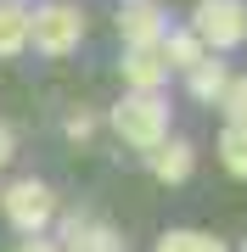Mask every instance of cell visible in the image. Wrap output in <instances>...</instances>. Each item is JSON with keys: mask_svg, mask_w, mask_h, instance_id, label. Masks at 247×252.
I'll return each mask as SVG.
<instances>
[{"mask_svg": "<svg viewBox=\"0 0 247 252\" xmlns=\"http://www.w3.org/2000/svg\"><path fill=\"white\" fill-rule=\"evenodd\" d=\"M62 252H118V235H112L107 224H84V219H73Z\"/></svg>", "mask_w": 247, "mask_h": 252, "instance_id": "cell-8", "label": "cell"}, {"mask_svg": "<svg viewBox=\"0 0 247 252\" xmlns=\"http://www.w3.org/2000/svg\"><path fill=\"white\" fill-rule=\"evenodd\" d=\"M6 162H11V129L0 124V168H6Z\"/></svg>", "mask_w": 247, "mask_h": 252, "instance_id": "cell-17", "label": "cell"}, {"mask_svg": "<svg viewBox=\"0 0 247 252\" xmlns=\"http://www.w3.org/2000/svg\"><path fill=\"white\" fill-rule=\"evenodd\" d=\"M0 207H6V219H11L23 235H39V230L56 219V196H51L45 180H11L6 196H0Z\"/></svg>", "mask_w": 247, "mask_h": 252, "instance_id": "cell-3", "label": "cell"}, {"mask_svg": "<svg viewBox=\"0 0 247 252\" xmlns=\"http://www.w3.org/2000/svg\"><path fill=\"white\" fill-rule=\"evenodd\" d=\"M157 252H225L213 235H202V230H169L163 241H157Z\"/></svg>", "mask_w": 247, "mask_h": 252, "instance_id": "cell-12", "label": "cell"}, {"mask_svg": "<svg viewBox=\"0 0 247 252\" xmlns=\"http://www.w3.org/2000/svg\"><path fill=\"white\" fill-rule=\"evenodd\" d=\"M191 34L202 39V45H242V34H247V11H242V0H197V11H191Z\"/></svg>", "mask_w": 247, "mask_h": 252, "instance_id": "cell-4", "label": "cell"}, {"mask_svg": "<svg viewBox=\"0 0 247 252\" xmlns=\"http://www.w3.org/2000/svg\"><path fill=\"white\" fill-rule=\"evenodd\" d=\"M185 79H191V95H197V101H219V90L230 84V67H225V62H197Z\"/></svg>", "mask_w": 247, "mask_h": 252, "instance_id": "cell-11", "label": "cell"}, {"mask_svg": "<svg viewBox=\"0 0 247 252\" xmlns=\"http://www.w3.org/2000/svg\"><path fill=\"white\" fill-rule=\"evenodd\" d=\"M90 129H96L90 112H68V135H73V140H90Z\"/></svg>", "mask_w": 247, "mask_h": 252, "instance_id": "cell-15", "label": "cell"}, {"mask_svg": "<svg viewBox=\"0 0 247 252\" xmlns=\"http://www.w3.org/2000/svg\"><path fill=\"white\" fill-rule=\"evenodd\" d=\"M191 162H197V152L185 140H157L152 146V174L163 185H185V180H191Z\"/></svg>", "mask_w": 247, "mask_h": 252, "instance_id": "cell-7", "label": "cell"}, {"mask_svg": "<svg viewBox=\"0 0 247 252\" xmlns=\"http://www.w3.org/2000/svg\"><path fill=\"white\" fill-rule=\"evenodd\" d=\"M124 79L135 84V90H163V79H169L163 39H152V45H129L124 51Z\"/></svg>", "mask_w": 247, "mask_h": 252, "instance_id": "cell-5", "label": "cell"}, {"mask_svg": "<svg viewBox=\"0 0 247 252\" xmlns=\"http://www.w3.org/2000/svg\"><path fill=\"white\" fill-rule=\"evenodd\" d=\"M112 129H118V140L141 146V152H152L157 140H169V101H163V90L124 95L118 107H112Z\"/></svg>", "mask_w": 247, "mask_h": 252, "instance_id": "cell-1", "label": "cell"}, {"mask_svg": "<svg viewBox=\"0 0 247 252\" xmlns=\"http://www.w3.org/2000/svg\"><path fill=\"white\" fill-rule=\"evenodd\" d=\"M219 162H225V174H230V180H242V174H247V152H242V124H225V135H219Z\"/></svg>", "mask_w": 247, "mask_h": 252, "instance_id": "cell-13", "label": "cell"}, {"mask_svg": "<svg viewBox=\"0 0 247 252\" xmlns=\"http://www.w3.org/2000/svg\"><path fill=\"white\" fill-rule=\"evenodd\" d=\"M202 51H208V45H202L191 28H185V34H174V39H163V62H169V73H191L197 62H208Z\"/></svg>", "mask_w": 247, "mask_h": 252, "instance_id": "cell-10", "label": "cell"}, {"mask_svg": "<svg viewBox=\"0 0 247 252\" xmlns=\"http://www.w3.org/2000/svg\"><path fill=\"white\" fill-rule=\"evenodd\" d=\"M219 107H225V118H230V124H242V107H247V90H242V79H236V73H230V84L219 90Z\"/></svg>", "mask_w": 247, "mask_h": 252, "instance_id": "cell-14", "label": "cell"}, {"mask_svg": "<svg viewBox=\"0 0 247 252\" xmlns=\"http://www.w3.org/2000/svg\"><path fill=\"white\" fill-rule=\"evenodd\" d=\"M84 39V11L79 6H39L34 17H28V45H39L45 56H68Z\"/></svg>", "mask_w": 247, "mask_h": 252, "instance_id": "cell-2", "label": "cell"}, {"mask_svg": "<svg viewBox=\"0 0 247 252\" xmlns=\"http://www.w3.org/2000/svg\"><path fill=\"white\" fill-rule=\"evenodd\" d=\"M28 45V11L17 0H0V56H17Z\"/></svg>", "mask_w": 247, "mask_h": 252, "instance_id": "cell-9", "label": "cell"}, {"mask_svg": "<svg viewBox=\"0 0 247 252\" xmlns=\"http://www.w3.org/2000/svg\"><path fill=\"white\" fill-rule=\"evenodd\" d=\"M17 252H62V247L45 241V235H23V247H17Z\"/></svg>", "mask_w": 247, "mask_h": 252, "instance_id": "cell-16", "label": "cell"}, {"mask_svg": "<svg viewBox=\"0 0 247 252\" xmlns=\"http://www.w3.org/2000/svg\"><path fill=\"white\" fill-rule=\"evenodd\" d=\"M118 28L129 45H152V39H163V6H152V0H129L118 11Z\"/></svg>", "mask_w": 247, "mask_h": 252, "instance_id": "cell-6", "label": "cell"}]
</instances>
